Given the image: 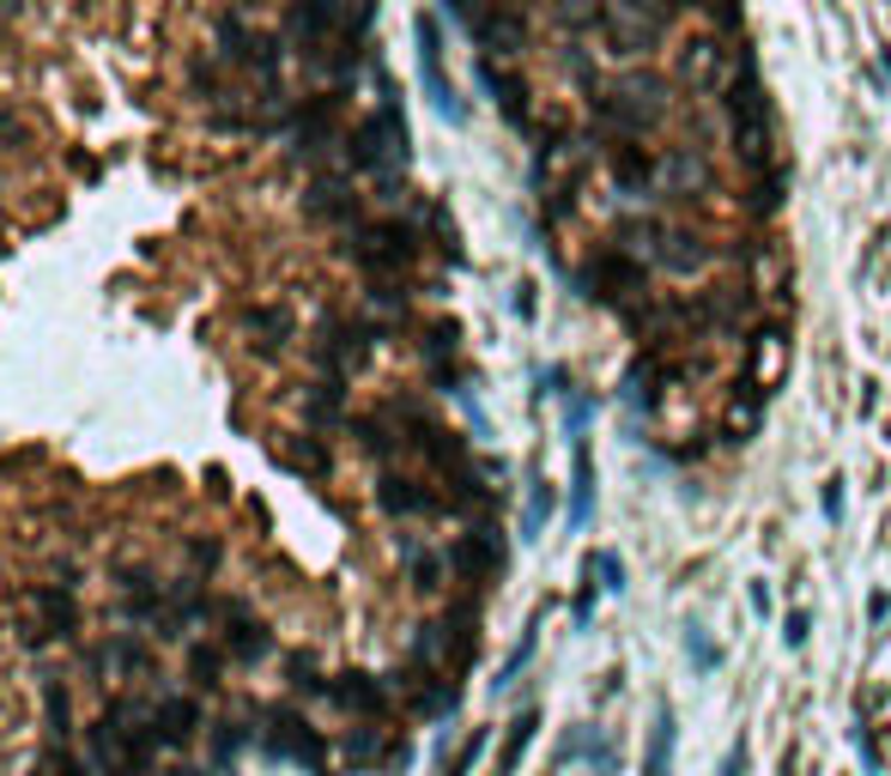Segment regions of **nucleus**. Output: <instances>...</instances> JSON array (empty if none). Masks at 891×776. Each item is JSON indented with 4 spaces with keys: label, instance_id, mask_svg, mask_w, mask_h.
Returning a JSON list of instances; mask_svg holds the SVG:
<instances>
[{
    "label": "nucleus",
    "instance_id": "obj_19",
    "mask_svg": "<svg viewBox=\"0 0 891 776\" xmlns=\"http://www.w3.org/2000/svg\"><path fill=\"white\" fill-rule=\"evenodd\" d=\"M267 449H274V461L286 473H297V480H309V486H328L334 480V449H328V437H321V431H279Z\"/></svg>",
    "mask_w": 891,
    "mask_h": 776
},
{
    "label": "nucleus",
    "instance_id": "obj_36",
    "mask_svg": "<svg viewBox=\"0 0 891 776\" xmlns=\"http://www.w3.org/2000/svg\"><path fill=\"white\" fill-rule=\"evenodd\" d=\"M588 564H594V571H601V576H606V582H601V589H613V594H618V589H625V571H618V559H613V552H594V559H588Z\"/></svg>",
    "mask_w": 891,
    "mask_h": 776
},
{
    "label": "nucleus",
    "instance_id": "obj_17",
    "mask_svg": "<svg viewBox=\"0 0 891 776\" xmlns=\"http://www.w3.org/2000/svg\"><path fill=\"white\" fill-rule=\"evenodd\" d=\"M237 334L255 358H286L297 340V316H291V304H243Z\"/></svg>",
    "mask_w": 891,
    "mask_h": 776
},
{
    "label": "nucleus",
    "instance_id": "obj_1",
    "mask_svg": "<svg viewBox=\"0 0 891 776\" xmlns=\"http://www.w3.org/2000/svg\"><path fill=\"white\" fill-rule=\"evenodd\" d=\"M407 159H412L407 115H400L395 92H382V103L365 122H352L334 140V159L321 164V171H346V176H358V183H389V176L407 171Z\"/></svg>",
    "mask_w": 891,
    "mask_h": 776
},
{
    "label": "nucleus",
    "instance_id": "obj_41",
    "mask_svg": "<svg viewBox=\"0 0 891 776\" xmlns=\"http://www.w3.org/2000/svg\"><path fill=\"white\" fill-rule=\"evenodd\" d=\"M885 613H891V601H885V589H873V594H868V619H885Z\"/></svg>",
    "mask_w": 891,
    "mask_h": 776
},
{
    "label": "nucleus",
    "instance_id": "obj_10",
    "mask_svg": "<svg viewBox=\"0 0 891 776\" xmlns=\"http://www.w3.org/2000/svg\"><path fill=\"white\" fill-rule=\"evenodd\" d=\"M304 213L316 218V225H328V231H352V225L370 218V194L358 188V176H346V171H316L309 188H304Z\"/></svg>",
    "mask_w": 891,
    "mask_h": 776
},
{
    "label": "nucleus",
    "instance_id": "obj_20",
    "mask_svg": "<svg viewBox=\"0 0 891 776\" xmlns=\"http://www.w3.org/2000/svg\"><path fill=\"white\" fill-rule=\"evenodd\" d=\"M152 728H158L164 753H183V746H195L201 734H206L201 697H188V692H158V697H152Z\"/></svg>",
    "mask_w": 891,
    "mask_h": 776
},
{
    "label": "nucleus",
    "instance_id": "obj_4",
    "mask_svg": "<svg viewBox=\"0 0 891 776\" xmlns=\"http://www.w3.org/2000/svg\"><path fill=\"white\" fill-rule=\"evenodd\" d=\"M262 753L274 765H297L309 776H328V765H334V746L321 741V728H309V716L297 704L262 709Z\"/></svg>",
    "mask_w": 891,
    "mask_h": 776
},
{
    "label": "nucleus",
    "instance_id": "obj_40",
    "mask_svg": "<svg viewBox=\"0 0 891 776\" xmlns=\"http://www.w3.org/2000/svg\"><path fill=\"white\" fill-rule=\"evenodd\" d=\"M721 776H746V746H728V758H721Z\"/></svg>",
    "mask_w": 891,
    "mask_h": 776
},
{
    "label": "nucleus",
    "instance_id": "obj_3",
    "mask_svg": "<svg viewBox=\"0 0 891 776\" xmlns=\"http://www.w3.org/2000/svg\"><path fill=\"white\" fill-rule=\"evenodd\" d=\"M377 510L389 522H449L455 510V491L424 468H382L377 473Z\"/></svg>",
    "mask_w": 891,
    "mask_h": 776
},
{
    "label": "nucleus",
    "instance_id": "obj_27",
    "mask_svg": "<svg viewBox=\"0 0 891 776\" xmlns=\"http://www.w3.org/2000/svg\"><path fill=\"white\" fill-rule=\"evenodd\" d=\"M594 515V456L588 437H576V486H571V528H588Z\"/></svg>",
    "mask_w": 891,
    "mask_h": 776
},
{
    "label": "nucleus",
    "instance_id": "obj_35",
    "mask_svg": "<svg viewBox=\"0 0 891 776\" xmlns=\"http://www.w3.org/2000/svg\"><path fill=\"white\" fill-rule=\"evenodd\" d=\"M588 770H594V776H613V770H618V746H613V741L588 746Z\"/></svg>",
    "mask_w": 891,
    "mask_h": 776
},
{
    "label": "nucleus",
    "instance_id": "obj_39",
    "mask_svg": "<svg viewBox=\"0 0 891 776\" xmlns=\"http://www.w3.org/2000/svg\"><path fill=\"white\" fill-rule=\"evenodd\" d=\"M515 316H522V321H534V286H528V279L515 286Z\"/></svg>",
    "mask_w": 891,
    "mask_h": 776
},
{
    "label": "nucleus",
    "instance_id": "obj_9",
    "mask_svg": "<svg viewBox=\"0 0 891 776\" xmlns=\"http://www.w3.org/2000/svg\"><path fill=\"white\" fill-rule=\"evenodd\" d=\"M455 7V19L473 31V43L485 49V55H522L528 43V19L515 0H449Z\"/></svg>",
    "mask_w": 891,
    "mask_h": 776
},
{
    "label": "nucleus",
    "instance_id": "obj_11",
    "mask_svg": "<svg viewBox=\"0 0 891 776\" xmlns=\"http://www.w3.org/2000/svg\"><path fill=\"white\" fill-rule=\"evenodd\" d=\"M249 746H262V704H249V697H231L225 709H218V722L206 728V770H237V758L249 753Z\"/></svg>",
    "mask_w": 891,
    "mask_h": 776
},
{
    "label": "nucleus",
    "instance_id": "obj_6",
    "mask_svg": "<svg viewBox=\"0 0 891 776\" xmlns=\"http://www.w3.org/2000/svg\"><path fill=\"white\" fill-rule=\"evenodd\" d=\"M80 625H85L80 589H61V582H37V589L19 601V637L37 643V650H49V643H68Z\"/></svg>",
    "mask_w": 891,
    "mask_h": 776
},
{
    "label": "nucleus",
    "instance_id": "obj_14",
    "mask_svg": "<svg viewBox=\"0 0 891 776\" xmlns=\"http://www.w3.org/2000/svg\"><path fill=\"white\" fill-rule=\"evenodd\" d=\"M734 80H740V55H734L721 37H692V43L679 49V85H692L697 98L728 92Z\"/></svg>",
    "mask_w": 891,
    "mask_h": 776
},
{
    "label": "nucleus",
    "instance_id": "obj_21",
    "mask_svg": "<svg viewBox=\"0 0 891 776\" xmlns=\"http://www.w3.org/2000/svg\"><path fill=\"white\" fill-rule=\"evenodd\" d=\"M291 407H297V419H304V431H346V377H316V382H304V388H291Z\"/></svg>",
    "mask_w": 891,
    "mask_h": 776
},
{
    "label": "nucleus",
    "instance_id": "obj_22",
    "mask_svg": "<svg viewBox=\"0 0 891 776\" xmlns=\"http://www.w3.org/2000/svg\"><path fill=\"white\" fill-rule=\"evenodd\" d=\"M400 571L412 594H449V547H424V540H400Z\"/></svg>",
    "mask_w": 891,
    "mask_h": 776
},
{
    "label": "nucleus",
    "instance_id": "obj_31",
    "mask_svg": "<svg viewBox=\"0 0 891 776\" xmlns=\"http://www.w3.org/2000/svg\"><path fill=\"white\" fill-rule=\"evenodd\" d=\"M546 515H552V486L534 480V491H528V510H522V540H534L540 528H546Z\"/></svg>",
    "mask_w": 891,
    "mask_h": 776
},
{
    "label": "nucleus",
    "instance_id": "obj_25",
    "mask_svg": "<svg viewBox=\"0 0 891 776\" xmlns=\"http://www.w3.org/2000/svg\"><path fill=\"white\" fill-rule=\"evenodd\" d=\"M480 80H485V92H492V98L503 103V115H510V122H515V127H528V85H522V80H515V73H510V68H498V61H492V55H485V61H480Z\"/></svg>",
    "mask_w": 891,
    "mask_h": 776
},
{
    "label": "nucleus",
    "instance_id": "obj_23",
    "mask_svg": "<svg viewBox=\"0 0 891 776\" xmlns=\"http://www.w3.org/2000/svg\"><path fill=\"white\" fill-rule=\"evenodd\" d=\"M37 697H43V741H73V685L61 674H43Z\"/></svg>",
    "mask_w": 891,
    "mask_h": 776
},
{
    "label": "nucleus",
    "instance_id": "obj_8",
    "mask_svg": "<svg viewBox=\"0 0 891 776\" xmlns=\"http://www.w3.org/2000/svg\"><path fill=\"white\" fill-rule=\"evenodd\" d=\"M110 582H115V619L134 631H152L164 613V589H171V576H158V564L146 559H115L110 564Z\"/></svg>",
    "mask_w": 891,
    "mask_h": 776
},
{
    "label": "nucleus",
    "instance_id": "obj_15",
    "mask_svg": "<svg viewBox=\"0 0 891 776\" xmlns=\"http://www.w3.org/2000/svg\"><path fill=\"white\" fill-rule=\"evenodd\" d=\"M449 571L461 582H473V589H485V582L503 576V534L492 522H468V534L449 540Z\"/></svg>",
    "mask_w": 891,
    "mask_h": 776
},
{
    "label": "nucleus",
    "instance_id": "obj_32",
    "mask_svg": "<svg viewBox=\"0 0 891 776\" xmlns=\"http://www.w3.org/2000/svg\"><path fill=\"white\" fill-rule=\"evenodd\" d=\"M480 753H485V728H473L468 741L455 746V753H443V776H468V770H473V758H480Z\"/></svg>",
    "mask_w": 891,
    "mask_h": 776
},
{
    "label": "nucleus",
    "instance_id": "obj_38",
    "mask_svg": "<svg viewBox=\"0 0 891 776\" xmlns=\"http://www.w3.org/2000/svg\"><path fill=\"white\" fill-rule=\"evenodd\" d=\"M588 613H594V564H588V582H583V594H576V625H588Z\"/></svg>",
    "mask_w": 891,
    "mask_h": 776
},
{
    "label": "nucleus",
    "instance_id": "obj_5",
    "mask_svg": "<svg viewBox=\"0 0 891 776\" xmlns=\"http://www.w3.org/2000/svg\"><path fill=\"white\" fill-rule=\"evenodd\" d=\"M80 667H85L98 685H110V692L158 680V655H152V643L127 637V631H103V637H92V643L80 650Z\"/></svg>",
    "mask_w": 891,
    "mask_h": 776
},
{
    "label": "nucleus",
    "instance_id": "obj_16",
    "mask_svg": "<svg viewBox=\"0 0 891 776\" xmlns=\"http://www.w3.org/2000/svg\"><path fill=\"white\" fill-rule=\"evenodd\" d=\"M412 43H419V80H424V98L437 103V115H449V122H461V98L455 85H449V68H443V31H437L431 12H419L412 19Z\"/></svg>",
    "mask_w": 891,
    "mask_h": 776
},
{
    "label": "nucleus",
    "instance_id": "obj_24",
    "mask_svg": "<svg viewBox=\"0 0 891 776\" xmlns=\"http://www.w3.org/2000/svg\"><path fill=\"white\" fill-rule=\"evenodd\" d=\"M183 662H188V680L201 685V692H218L231 674V655H225V643L218 637H188L183 643Z\"/></svg>",
    "mask_w": 891,
    "mask_h": 776
},
{
    "label": "nucleus",
    "instance_id": "obj_2",
    "mask_svg": "<svg viewBox=\"0 0 891 776\" xmlns=\"http://www.w3.org/2000/svg\"><path fill=\"white\" fill-rule=\"evenodd\" d=\"M377 340H389V328H382L370 309H365V316H352V309H321L316 328H309V358H316L321 377H346V382H352L358 370L370 365Z\"/></svg>",
    "mask_w": 891,
    "mask_h": 776
},
{
    "label": "nucleus",
    "instance_id": "obj_28",
    "mask_svg": "<svg viewBox=\"0 0 891 776\" xmlns=\"http://www.w3.org/2000/svg\"><path fill=\"white\" fill-rule=\"evenodd\" d=\"M674 770V709H655V728H649V758H643V776H667Z\"/></svg>",
    "mask_w": 891,
    "mask_h": 776
},
{
    "label": "nucleus",
    "instance_id": "obj_12",
    "mask_svg": "<svg viewBox=\"0 0 891 776\" xmlns=\"http://www.w3.org/2000/svg\"><path fill=\"white\" fill-rule=\"evenodd\" d=\"M576 286L601 304H613L618 316L631 309V292H643V255L631 249H594L583 267H576Z\"/></svg>",
    "mask_w": 891,
    "mask_h": 776
},
{
    "label": "nucleus",
    "instance_id": "obj_42",
    "mask_svg": "<svg viewBox=\"0 0 891 776\" xmlns=\"http://www.w3.org/2000/svg\"><path fill=\"white\" fill-rule=\"evenodd\" d=\"M158 776H213V770H201V765H171V770H158Z\"/></svg>",
    "mask_w": 891,
    "mask_h": 776
},
{
    "label": "nucleus",
    "instance_id": "obj_13",
    "mask_svg": "<svg viewBox=\"0 0 891 776\" xmlns=\"http://www.w3.org/2000/svg\"><path fill=\"white\" fill-rule=\"evenodd\" d=\"M328 697L340 716H352V722H395V685L389 680H377V674H365V667H346V674H328Z\"/></svg>",
    "mask_w": 891,
    "mask_h": 776
},
{
    "label": "nucleus",
    "instance_id": "obj_30",
    "mask_svg": "<svg viewBox=\"0 0 891 776\" xmlns=\"http://www.w3.org/2000/svg\"><path fill=\"white\" fill-rule=\"evenodd\" d=\"M534 728H540L534 709H522V716L510 722V741H503V753H498V776H515V765H522V753H528V741H534Z\"/></svg>",
    "mask_w": 891,
    "mask_h": 776
},
{
    "label": "nucleus",
    "instance_id": "obj_18",
    "mask_svg": "<svg viewBox=\"0 0 891 776\" xmlns=\"http://www.w3.org/2000/svg\"><path fill=\"white\" fill-rule=\"evenodd\" d=\"M340 758L352 770H400L412 753H407V741H400L389 722H358V728H346Z\"/></svg>",
    "mask_w": 891,
    "mask_h": 776
},
{
    "label": "nucleus",
    "instance_id": "obj_34",
    "mask_svg": "<svg viewBox=\"0 0 891 776\" xmlns=\"http://www.w3.org/2000/svg\"><path fill=\"white\" fill-rule=\"evenodd\" d=\"M807 631H812V613H807V606H795V613L782 619V643H789V650H800V643H807Z\"/></svg>",
    "mask_w": 891,
    "mask_h": 776
},
{
    "label": "nucleus",
    "instance_id": "obj_7",
    "mask_svg": "<svg viewBox=\"0 0 891 776\" xmlns=\"http://www.w3.org/2000/svg\"><path fill=\"white\" fill-rule=\"evenodd\" d=\"M213 631H218V643H225L231 667H262L267 655H274V625L255 619L243 594H213Z\"/></svg>",
    "mask_w": 891,
    "mask_h": 776
},
{
    "label": "nucleus",
    "instance_id": "obj_26",
    "mask_svg": "<svg viewBox=\"0 0 891 776\" xmlns=\"http://www.w3.org/2000/svg\"><path fill=\"white\" fill-rule=\"evenodd\" d=\"M279 674H286V685L297 697H321V692H328V667H321L316 650H286V655H279Z\"/></svg>",
    "mask_w": 891,
    "mask_h": 776
},
{
    "label": "nucleus",
    "instance_id": "obj_37",
    "mask_svg": "<svg viewBox=\"0 0 891 776\" xmlns=\"http://www.w3.org/2000/svg\"><path fill=\"white\" fill-rule=\"evenodd\" d=\"M825 515L843 522V480H825Z\"/></svg>",
    "mask_w": 891,
    "mask_h": 776
},
{
    "label": "nucleus",
    "instance_id": "obj_33",
    "mask_svg": "<svg viewBox=\"0 0 891 776\" xmlns=\"http://www.w3.org/2000/svg\"><path fill=\"white\" fill-rule=\"evenodd\" d=\"M686 655H692L697 674H716V667H721V650L704 637V631H686Z\"/></svg>",
    "mask_w": 891,
    "mask_h": 776
},
{
    "label": "nucleus",
    "instance_id": "obj_29",
    "mask_svg": "<svg viewBox=\"0 0 891 776\" xmlns=\"http://www.w3.org/2000/svg\"><path fill=\"white\" fill-rule=\"evenodd\" d=\"M183 559L195 576H213L225 564V534H183Z\"/></svg>",
    "mask_w": 891,
    "mask_h": 776
}]
</instances>
